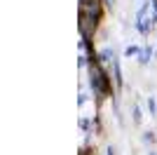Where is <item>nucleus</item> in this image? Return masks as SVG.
Instances as JSON below:
<instances>
[{"label":"nucleus","mask_w":157,"mask_h":155,"mask_svg":"<svg viewBox=\"0 0 157 155\" xmlns=\"http://www.w3.org/2000/svg\"><path fill=\"white\" fill-rule=\"evenodd\" d=\"M103 19V0H80V33L85 40H92Z\"/></svg>","instance_id":"obj_1"},{"label":"nucleus","mask_w":157,"mask_h":155,"mask_svg":"<svg viewBox=\"0 0 157 155\" xmlns=\"http://www.w3.org/2000/svg\"><path fill=\"white\" fill-rule=\"evenodd\" d=\"M152 57V47L150 45H145V47H141V54H138V61L141 64H148V59Z\"/></svg>","instance_id":"obj_2"},{"label":"nucleus","mask_w":157,"mask_h":155,"mask_svg":"<svg viewBox=\"0 0 157 155\" xmlns=\"http://www.w3.org/2000/svg\"><path fill=\"white\" fill-rule=\"evenodd\" d=\"M136 54H141V47H136V45H129L124 50V57H136Z\"/></svg>","instance_id":"obj_3"},{"label":"nucleus","mask_w":157,"mask_h":155,"mask_svg":"<svg viewBox=\"0 0 157 155\" xmlns=\"http://www.w3.org/2000/svg\"><path fill=\"white\" fill-rule=\"evenodd\" d=\"M148 108H150L152 115H157V101H155V99H150V101H148Z\"/></svg>","instance_id":"obj_4"},{"label":"nucleus","mask_w":157,"mask_h":155,"mask_svg":"<svg viewBox=\"0 0 157 155\" xmlns=\"http://www.w3.org/2000/svg\"><path fill=\"white\" fill-rule=\"evenodd\" d=\"M152 139H155V134H152V132H145V134H143V141H148V143H150Z\"/></svg>","instance_id":"obj_5"},{"label":"nucleus","mask_w":157,"mask_h":155,"mask_svg":"<svg viewBox=\"0 0 157 155\" xmlns=\"http://www.w3.org/2000/svg\"><path fill=\"white\" fill-rule=\"evenodd\" d=\"M150 155H157V153H155V150H150Z\"/></svg>","instance_id":"obj_6"}]
</instances>
